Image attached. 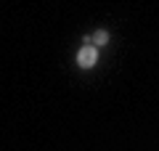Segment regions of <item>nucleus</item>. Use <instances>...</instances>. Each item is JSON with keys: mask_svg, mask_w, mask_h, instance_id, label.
<instances>
[{"mask_svg": "<svg viewBox=\"0 0 159 151\" xmlns=\"http://www.w3.org/2000/svg\"><path fill=\"white\" fill-rule=\"evenodd\" d=\"M96 61H98V50H96V45H85V48H80V53H77V64H80L82 69L96 66Z\"/></svg>", "mask_w": 159, "mask_h": 151, "instance_id": "f257e3e1", "label": "nucleus"}, {"mask_svg": "<svg viewBox=\"0 0 159 151\" xmlns=\"http://www.w3.org/2000/svg\"><path fill=\"white\" fill-rule=\"evenodd\" d=\"M90 40H93V43H96V45H106V43H109V34H106V32H103V29H98V32H96V34H93V37H90Z\"/></svg>", "mask_w": 159, "mask_h": 151, "instance_id": "f03ea898", "label": "nucleus"}]
</instances>
